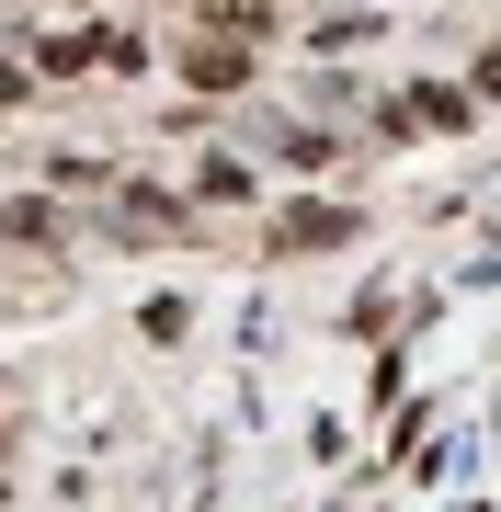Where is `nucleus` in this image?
Listing matches in <instances>:
<instances>
[{"label": "nucleus", "mask_w": 501, "mask_h": 512, "mask_svg": "<svg viewBox=\"0 0 501 512\" xmlns=\"http://www.w3.org/2000/svg\"><path fill=\"white\" fill-rule=\"evenodd\" d=\"M342 239H353L342 205H297V217H285V251H342Z\"/></svg>", "instance_id": "1"}, {"label": "nucleus", "mask_w": 501, "mask_h": 512, "mask_svg": "<svg viewBox=\"0 0 501 512\" xmlns=\"http://www.w3.org/2000/svg\"><path fill=\"white\" fill-rule=\"evenodd\" d=\"M183 69H194V92H240V80H251V57H240V46H194Z\"/></svg>", "instance_id": "2"}, {"label": "nucleus", "mask_w": 501, "mask_h": 512, "mask_svg": "<svg viewBox=\"0 0 501 512\" xmlns=\"http://www.w3.org/2000/svg\"><path fill=\"white\" fill-rule=\"evenodd\" d=\"M479 92H490V103H501V46H490V57H479Z\"/></svg>", "instance_id": "3"}]
</instances>
